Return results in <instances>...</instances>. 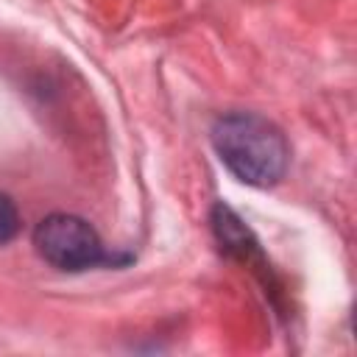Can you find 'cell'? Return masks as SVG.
<instances>
[{
  "instance_id": "6da1fadb",
  "label": "cell",
  "mask_w": 357,
  "mask_h": 357,
  "mask_svg": "<svg viewBox=\"0 0 357 357\" xmlns=\"http://www.w3.org/2000/svg\"><path fill=\"white\" fill-rule=\"evenodd\" d=\"M212 145L220 162L251 187H273L290 162L284 134L262 114L231 112L215 120Z\"/></svg>"
},
{
  "instance_id": "7a4b0ae2",
  "label": "cell",
  "mask_w": 357,
  "mask_h": 357,
  "mask_svg": "<svg viewBox=\"0 0 357 357\" xmlns=\"http://www.w3.org/2000/svg\"><path fill=\"white\" fill-rule=\"evenodd\" d=\"M36 254L59 271H86L109 262L98 231L78 215L53 212L33 229Z\"/></svg>"
},
{
  "instance_id": "3957f363",
  "label": "cell",
  "mask_w": 357,
  "mask_h": 357,
  "mask_svg": "<svg viewBox=\"0 0 357 357\" xmlns=\"http://www.w3.org/2000/svg\"><path fill=\"white\" fill-rule=\"evenodd\" d=\"M20 231V212L17 204L0 192V245H6L8 240H14Z\"/></svg>"
}]
</instances>
